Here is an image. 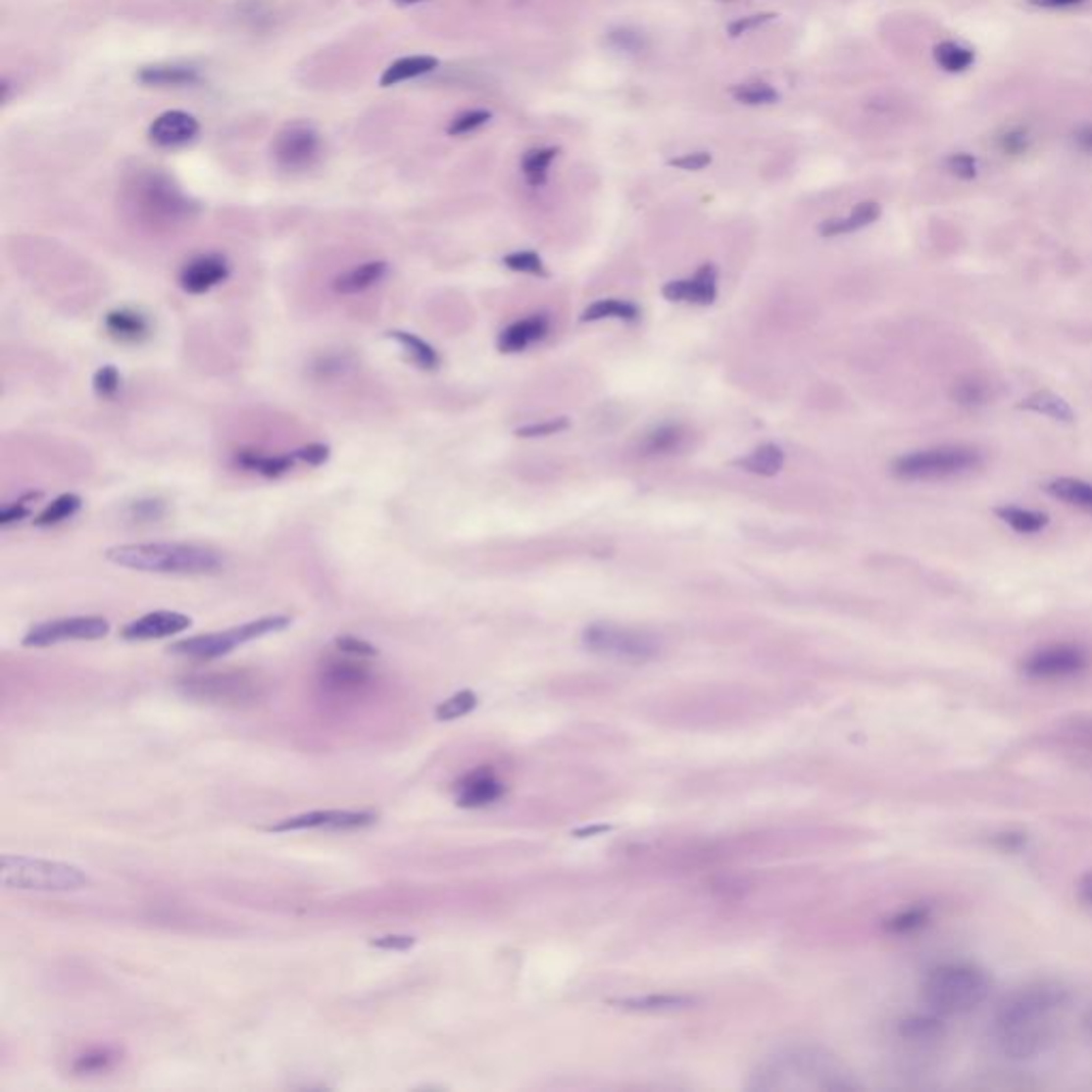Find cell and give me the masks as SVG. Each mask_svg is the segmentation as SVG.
<instances>
[{"label":"cell","mask_w":1092,"mask_h":1092,"mask_svg":"<svg viewBox=\"0 0 1092 1092\" xmlns=\"http://www.w3.org/2000/svg\"><path fill=\"white\" fill-rule=\"evenodd\" d=\"M1071 1005V990L1059 979H1033L1001 999L990 1020V1041L1003 1059L1028 1063L1043 1057L1059 1037Z\"/></svg>","instance_id":"obj_1"},{"label":"cell","mask_w":1092,"mask_h":1092,"mask_svg":"<svg viewBox=\"0 0 1092 1092\" xmlns=\"http://www.w3.org/2000/svg\"><path fill=\"white\" fill-rule=\"evenodd\" d=\"M751 1086L760 1090H847L856 1084L828 1052L816 1046H792L762 1061Z\"/></svg>","instance_id":"obj_2"},{"label":"cell","mask_w":1092,"mask_h":1092,"mask_svg":"<svg viewBox=\"0 0 1092 1092\" xmlns=\"http://www.w3.org/2000/svg\"><path fill=\"white\" fill-rule=\"evenodd\" d=\"M992 979L986 968L968 961H948L932 967L921 979V1003L939 1018H963L977 1012L990 997Z\"/></svg>","instance_id":"obj_3"},{"label":"cell","mask_w":1092,"mask_h":1092,"mask_svg":"<svg viewBox=\"0 0 1092 1092\" xmlns=\"http://www.w3.org/2000/svg\"><path fill=\"white\" fill-rule=\"evenodd\" d=\"M105 560L137 572L167 576H203L223 568L221 553L188 542L118 544L105 551Z\"/></svg>","instance_id":"obj_4"},{"label":"cell","mask_w":1092,"mask_h":1092,"mask_svg":"<svg viewBox=\"0 0 1092 1092\" xmlns=\"http://www.w3.org/2000/svg\"><path fill=\"white\" fill-rule=\"evenodd\" d=\"M0 883L9 890L73 892L86 888L90 879L79 867L5 854L0 858Z\"/></svg>","instance_id":"obj_5"},{"label":"cell","mask_w":1092,"mask_h":1092,"mask_svg":"<svg viewBox=\"0 0 1092 1092\" xmlns=\"http://www.w3.org/2000/svg\"><path fill=\"white\" fill-rule=\"evenodd\" d=\"M984 466V455L973 446L948 444L914 451L894 461L892 472L903 480H945L967 476Z\"/></svg>","instance_id":"obj_6"},{"label":"cell","mask_w":1092,"mask_h":1092,"mask_svg":"<svg viewBox=\"0 0 1092 1092\" xmlns=\"http://www.w3.org/2000/svg\"><path fill=\"white\" fill-rule=\"evenodd\" d=\"M288 625H290V617L286 615L261 617V619H254V621L241 623L237 627L224 629V632H212V634L177 640L169 647V653L181 655V658H192V660H216L230 651H235L241 645H246V642L263 638L267 634L282 632V629H286Z\"/></svg>","instance_id":"obj_7"},{"label":"cell","mask_w":1092,"mask_h":1092,"mask_svg":"<svg viewBox=\"0 0 1092 1092\" xmlns=\"http://www.w3.org/2000/svg\"><path fill=\"white\" fill-rule=\"evenodd\" d=\"M132 205L143 223L152 226H174L192 216L194 205L186 194L163 174H143L132 186Z\"/></svg>","instance_id":"obj_8"},{"label":"cell","mask_w":1092,"mask_h":1092,"mask_svg":"<svg viewBox=\"0 0 1092 1092\" xmlns=\"http://www.w3.org/2000/svg\"><path fill=\"white\" fill-rule=\"evenodd\" d=\"M582 647L587 651L602 655V658L645 664L660 655V638L642 629L623 627L615 623H591L582 632Z\"/></svg>","instance_id":"obj_9"},{"label":"cell","mask_w":1092,"mask_h":1092,"mask_svg":"<svg viewBox=\"0 0 1092 1092\" xmlns=\"http://www.w3.org/2000/svg\"><path fill=\"white\" fill-rule=\"evenodd\" d=\"M1092 666L1088 649L1075 642H1054V645L1030 651L1020 662V672L1035 683H1063L1077 678Z\"/></svg>","instance_id":"obj_10"},{"label":"cell","mask_w":1092,"mask_h":1092,"mask_svg":"<svg viewBox=\"0 0 1092 1092\" xmlns=\"http://www.w3.org/2000/svg\"><path fill=\"white\" fill-rule=\"evenodd\" d=\"M181 689L186 696L218 705H241L259 696V683L246 672L197 674L181 681Z\"/></svg>","instance_id":"obj_11"},{"label":"cell","mask_w":1092,"mask_h":1092,"mask_svg":"<svg viewBox=\"0 0 1092 1092\" xmlns=\"http://www.w3.org/2000/svg\"><path fill=\"white\" fill-rule=\"evenodd\" d=\"M109 634V621L103 617H65L54 619V621H45L34 625L30 632L24 636V647H52L58 642H71V640H99Z\"/></svg>","instance_id":"obj_12"},{"label":"cell","mask_w":1092,"mask_h":1092,"mask_svg":"<svg viewBox=\"0 0 1092 1092\" xmlns=\"http://www.w3.org/2000/svg\"><path fill=\"white\" fill-rule=\"evenodd\" d=\"M319 156L321 135L310 124H288L273 139V159L284 172H306Z\"/></svg>","instance_id":"obj_13"},{"label":"cell","mask_w":1092,"mask_h":1092,"mask_svg":"<svg viewBox=\"0 0 1092 1092\" xmlns=\"http://www.w3.org/2000/svg\"><path fill=\"white\" fill-rule=\"evenodd\" d=\"M375 821L370 811H312L303 816L286 818L273 823L270 832H297V830H355L366 828Z\"/></svg>","instance_id":"obj_14"},{"label":"cell","mask_w":1092,"mask_h":1092,"mask_svg":"<svg viewBox=\"0 0 1092 1092\" xmlns=\"http://www.w3.org/2000/svg\"><path fill=\"white\" fill-rule=\"evenodd\" d=\"M230 273V265L223 254H201L188 261L179 272V286L188 295H203L223 284Z\"/></svg>","instance_id":"obj_15"},{"label":"cell","mask_w":1092,"mask_h":1092,"mask_svg":"<svg viewBox=\"0 0 1092 1092\" xmlns=\"http://www.w3.org/2000/svg\"><path fill=\"white\" fill-rule=\"evenodd\" d=\"M201 130L199 120L188 112H179L172 109L159 118H154V123L148 128V137L159 148H179L197 139Z\"/></svg>","instance_id":"obj_16"},{"label":"cell","mask_w":1092,"mask_h":1092,"mask_svg":"<svg viewBox=\"0 0 1092 1092\" xmlns=\"http://www.w3.org/2000/svg\"><path fill=\"white\" fill-rule=\"evenodd\" d=\"M662 295L676 303H696V306H711L718 299V270L715 265H702L700 270L685 277V280H672L662 288Z\"/></svg>","instance_id":"obj_17"},{"label":"cell","mask_w":1092,"mask_h":1092,"mask_svg":"<svg viewBox=\"0 0 1092 1092\" xmlns=\"http://www.w3.org/2000/svg\"><path fill=\"white\" fill-rule=\"evenodd\" d=\"M192 625V619L184 613L175 611H154L143 615L135 621L123 627L124 640H159L175 636L179 632H186Z\"/></svg>","instance_id":"obj_18"},{"label":"cell","mask_w":1092,"mask_h":1092,"mask_svg":"<svg viewBox=\"0 0 1092 1092\" xmlns=\"http://www.w3.org/2000/svg\"><path fill=\"white\" fill-rule=\"evenodd\" d=\"M504 796V783L489 769H478L466 774L457 783V805L466 809H482L497 803Z\"/></svg>","instance_id":"obj_19"},{"label":"cell","mask_w":1092,"mask_h":1092,"mask_svg":"<svg viewBox=\"0 0 1092 1092\" xmlns=\"http://www.w3.org/2000/svg\"><path fill=\"white\" fill-rule=\"evenodd\" d=\"M348 658L329 660L321 669V683L329 691H335V694H355V691L366 687L372 678L368 666L357 662L361 658L357 660L355 658L348 660Z\"/></svg>","instance_id":"obj_20"},{"label":"cell","mask_w":1092,"mask_h":1092,"mask_svg":"<svg viewBox=\"0 0 1092 1092\" xmlns=\"http://www.w3.org/2000/svg\"><path fill=\"white\" fill-rule=\"evenodd\" d=\"M549 326L551 321L546 314H533V317L517 321L511 326H506L500 337H497V348L506 355L521 353V350H525L533 342L544 339L546 333H549Z\"/></svg>","instance_id":"obj_21"},{"label":"cell","mask_w":1092,"mask_h":1092,"mask_svg":"<svg viewBox=\"0 0 1092 1092\" xmlns=\"http://www.w3.org/2000/svg\"><path fill=\"white\" fill-rule=\"evenodd\" d=\"M103 324L109 337H114L116 342H123V344H139L150 335L148 317L130 308L112 310L105 317Z\"/></svg>","instance_id":"obj_22"},{"label":"cell","mask_w":1092,"mask_h":1092,"mask_svg":"<svg viewBox=\"0 0 1092 1092\" xmlns=\"http://www.w3.org/2000/svg\"><path fill=\"white\" fill-rule=\"evenodd\" d=\"M388 272V265L384 261H368L361 263L353 270L344 272L333 280V290L339 295H359L363 290H368L382 282V277Z\"/></svg>","instance_id":"obj_23"},{"label":"cell","mask_w":1092,"mask_h":1092,"mask_svg":"<svg viewBox=\"0 0 1092 1092\" xmlns=\"http://www.w3.org/2000/svg\"><path fill=\"white\" fill-rule=\"evenodd\" d=\"M1057 740L1063 751L1077 760L1092 762V715L1090 718H1073L1061 723Z\"/></svg>","instance_id":"obj_24"},{"label":"cell","mask_w":1092,"mask_h":1092,"mask_svg":"<svg viewBox=\"0 0 1092 1092\" xmlns=\"http://www.w3.org/2000/svg\"><path fill=\"white\" fill-rule=\"evenodd\" d=\"M689 440V433L681 424H660V427L645 433V438L640 440V453L642 455H672L685 448Z\"/></svg>","instance_id":"obj_25"},{"label":"cell","mask_w":1092,"mask_h":1092,"mask_svg":"<svg viewBox=\"0 0 1092 1092\" xmlns=\"http://www.w3.org/2000/svg\"><path fill=\"white\" fill-rule=\"evenodd\" d=\"M137 79L145 86H192L199 83V71L188 65H152L137 73Z\"/></svg>","instance_id":"obj_26"},{"label":"cell","mask_w":1092,"mask_h":1092,"mask_svg":"<svg viewBox=\"0 0 1092 1092\" xmlns=\"http://www.w3.org/2000/svg\"><path fill=\"white\" fill-rule=\"evenodd\" d=\"M295 455H267L261 451H237L235 464L265 478H280L295 466Z\"/></svg>","instance_id":"obj_27"},{"label":"cell","mask_w":1092,"mask_h":1092,"mask_svg":"<svg viewBox=\"0 0 1092 1092\" xmlns=\"http://www.w3.org/2000/svg\"><path fill=\"white\" fill-rule=\"evenodd\" d=\"M879 216H881L879 203H875V201L858 203L856 208L852 210V214H849L847 218H832V221L821 223L819 233L823 237H836V235L854 233V230H860V228H865V226L875 223Z\"/></svg>","instance_id":"obj_28"},{"label":"cell","mask_w":1092,"mask_h":1092,"mask_svg":"<svg viewBox=\"0 0 1092 1092\" xmlns=\"http://www.w3.org/2000/svg\"><path fill=\"white\" fill-rule=\"evenodd\" d=\"M435 69H438V58H433V56L399 58V60H395L393 65H388L384 69L382 77H380V86L391 88V86H397V83H402V81L427 75V73H431Z\"/></svg>","instance_id":"obj_29"},{"label":"cell","mask_w":1092,"mask_h":1092,"mask_svg":"<svg viewBox=\"0 0 1092 1092\" xmlns=\"http://www.w3.org/2000/svg\"><path fill=\"white\" fill-rule=\"evenodd\" d=\"M783 464H785V453H783V448H779L776 444H764V446L756 448L754 453H749L747 457H740V459L734 461L736 468L749 472V474H758V476L779 474Z\"/></svg>","instance_id":"obj_30"},{"label":"cell","mask_w":1092,"mask_h":1092,"mask_svg":"<svg viewBox=\"0 0 1092 1092\" xmlns=\"http://www.w3.org/2000/svg\"><path fill=\"white\" fill-rule=\"evenodd\" d=\"M388 339H393V342L404 350L406 357L415 363L417 368L421 370H435L440 366V355L438 350H435L431 344L424 342L419 335L415 333H408V331H388L386 335Z\"/></svg>","instance_id":"obj_31"},{"label":"cell","mask_w":1092,"mask_h":1092,"mask_svg":"<svg viewBox=\"0 0 1092 1092\" xmlns=\"http://www.w3.org/2000/svg\"><path fill=\"white\" fill-rule=\"evenodd\" d=\"M1046 491L1067 506L1092 513V482L1079 478H1057L1046 484Z\"/></svg>","instance_id":"obj_32"},{"label":"cell","mask_w":1092,"mask_h":1092,"mask_svg":"<svg viewBox=\"0 0 1092 1092\" xmlns=\"http://www.w3.org/2000/svg\"><path fill=\"white\" fill-rule=\"evenodd\" d=\"M994 515H997L1003 523L1010 525L1014 531L1024 533V536L1039 533L1041 529H1046L1050 525V517L1046 513L1026 511V508L1020 506H999L994 508Z\"/></svg>","instance_id":"obj_33"},{"label":"cell","mask_w":1092,"mask_h":1092,"mask_svg":"<svg viewBox=\"0 0 1092 1092\" xmlns=\"http://www.w3.org/2000/svg\"><path fill=\"white\" fill-rule=\"evenodd\" d=\"M606 319H617L625 323H634L640 319V310L629 301L621 299H600L591 303L585 312L580 314V323H598Z\"/></svg>","instance_id":"obj_34"},{"label":"cell","mask_w":1092,"mask_h":1092,"mask_svg":"<svg viewBox=\"0 0 1092 1092\" xmlns=\"http://www.w3.org/2000/svg\"><path fill=\"white\" fill-rule=\"evenodd\" d=\"M1020 410H1028V412H1037V415L1048 417L1052 421H1061V422H1073L1075 415L1071 406L1065 402L1063 397L1048 393V391H1041L1030 395L1026 399H1022V404H1018Z\"/></svg>","instance_id":"obj_35"},{"label":"cell","mask_w":1092,"mask_h":1092,"mask_svg":"<svg viewBox=\"0 0 1092 1092\" xmlns=\"http://www.w3.org/2000/svg\"><path fill=\"white\" fill-rule=\"evenodd\" d=\"M81 508V497L75 493H63L58 495L52 504H47L43 511L34 517L32 523L36 527H54L65 523L71 517H75Z\"/></svg>","instance_id":"obj_36"},{"label":"cell","mask_w":1092,"mask_h":1092,"mask_svg":"<svg viewBox=\"0 0 1092 1092\" xmlns=\"http://www.w3.org/2000/svg\"><path fill=\"white\" fill-rule=\"evenodd\" d=\"M952 399L954 404L965 408H979L986 406L992 399V384L988 380H981L977 375H968V378L958 380L952 386Z\"/></svg>","instance_id":"obj_37"},{"label":"cell","mask_w":1092,"mask_h":1092,"mask_svg":"<svg viewBox=\"0 0 1092 1092\" xmlns=\"http://www.w3.org/2000/svg\"><path fill=\"white\" fill-rule=\"evenodd\" d=\"M557 154H560V148H533L525 152L523 161H521V172H523L529 186L538 188L546 184L549 167L557 159Z\"/></svg>","instance_id":"obj_38"},{"label":"cell","mask_w":1092,"mask_h":1092,"mask_svg":"<svg viewBox=\"0 0 1092 1092\" xmlns=\"http://www.w3.org/2000/svg\"><path fill=\"white\" fill-rule=\"evenodd\" d=\"M694 1003V999L689 997H674V994H649V997H634V999H623L619 1001L617 1005L625 1007V1010H634V1012H670V1010H683V1007H689Z\"/></svg>","instance_id":"obj_39"},{"label":"cell","mask_w":1092,"mask_h":1092,"mask_svg":"<svg viewBox=\"0 0 1092 1092\" xmlns=\"http://www.w3.org/2000/svg\"><path fill=\"white\" fill-rule=\"evenodd\" d=\"M930 919H932V909L928 905H914L903 909V912H899L894 918H890L885 928H888L892 934H912L930 924Z\"/></svg>","instance_id":"obj_40"},{"label":"cell","mask_w":1092,"mask_h":1092,"mask_svg":"<svg viewBox=\"0 0 1092 1092\" xmlns=\"http://www.w3.org/2000/svg\"><path fill=\"white\" fill-rule=\"evenodd\" d=\"M934 60L948 73H963L973 65V52L956 41H943L934 47Z\"/></svg>","instance_id":"obj_41"},{"label":"cell","mask_w":1092,"mask_h":1092,"mask_svg":"<svg viewBox=\"0 0 1092 1092\" xmlns=\"http://www.w3.org/2000/svg\"><path fill=\"white\" fill-rule=\"evenodd\" d=\"M120 1054L114 1048H92L86 1054H81L79 1059L73 1063V1071L79 1075H92V1073H105L112 1069L118 1063Z\"/></svg>","instance_id":"obj_42"},{"label":"cell","mask_w":1092,"mask_h":1092,"mask_svg":"<svg viewBox=\"0 0 1092 1092\" xmlns=\"http://www.w3.org/2000/svg\"><path fill=\"white\" fill-rule=\"evenodd\" d=\"M730 94H732V99L736 103H743V105H749V107L770 105V103H776V99H779L776 90L772 86H769V83H764V81L738 83V86H734L730 90Z\"/></svg>","instance_id":"obj_43"},{"label":"cell","mask_w":1092,"mask_h":1092,"mask_svg":"<svg viewBox=\"0 0 1092 1092\" xmlns=\"http://www.w3.org/2000/svg\"><path fill=\"white\" fill-rule=\"evenodd\" d=\"M478 705V696L474 691L464 689V691H457L455 696H451L448 700H444L442 705L435 709V718L440 721H451V720H459V718H466L468 713H472Z\"/></svg>","instance_id":"obj_44"},{"label":"cell","mask_w":1092,"mask_h":1092,"mask_svg":"<svg viewBox=\"0 0 1092 1092\" xmlns=\"http://www.w3.org/2000/svg\"><path fill=\"white\" fill-rule=\"evenodd\" d=\"M126 517L130 521H135V523H159V521L167 517V504L163 500H156V497L137 500L128 504Z\"/></svg>","instance_id":"obj_45"},{"label":"cell","mask_w":1092,"mask_h":1092,"mask_svg":"<svg viewBox=\"0 0 1092 1092\" xmlns=\"http://www.w3.org/2000/svg\"><path fill=\"white\" fill-rule=\"evenodd\" d=\"M504 265L508 267V270L521 272V273H531V275H540V277L549 275L542 259L538 257L536 252H529V250L508 254V257H504Z\"/></svg>","instance_id":"obj_46"},{"label":"cell","mask_w":1092,"mask_h":1092,"mask_svg":"<svg viewBox=\"0 0 1092 1092\" xmlns=\"http://www.w3.org/2000/svg\"><path fill=\"white\" fill-rule=\"evenodd\" d=\"M491 120V112L487 109H472V112H466L457 116L451 126H448V135L459 137V135H468V132H474L476 128L484 126Z\"/></svg>","instance_id":"obj_47"},{"label":"cell","mask_w":1092,"mask_h":1092,"mask_svg":"<svg viewBox=\"0 0 1092 1092\" xmlns=\"http://www.w3.org/2000/svg\"><path fill=\"white\" fill-rule=\"evenodd\" d=\"M39 497H41L39 491H36V493H26V495H22L20 500L7 504V506L3 508V511H0V525L9 527V525H16V523H20V521L26 519V517L30 515V506H32L36 500H39Z\"/></svg>","instance_id":"obj_48"},{"label":"cell","mask_w":1092,"mask_h":1092,"mask_svg":"<svg viewBox=\"0 0 1092 1092\" xmlns=\"http://www.w3.org/2000/svg\"><path fill=\"white\" fill-rule=\"evenodd\" d=\"M94 384V393L103 397V399H112L118 395L120 386H123V378H120V372L114 366H103L99 372L94 373L92 378Z\"/></svg>","instance_id":"obj_49"},{"label":"cell","mask_w":1092,"mask_h":1092,"mask_svg":"<svg viewBox=\"0 0 1092 1092\" xmlns=\"http://www.w3.org/2000/svg\"><path fill=\"white\" fill-rule=\"evenodd\" d=\"M609 43L615 47L619 52H629V54H638L645 50V36L636 30H629V28H617L611 30L609 34Z\"/></svg>","instance_id":"obj_50"},{"label":"cell","mask_w":1092,"mask_h":1092,"mask_svg":"<svg viewBox=\"0 0 1092 1092\" xmlns=\"http://www.w3.org/2000/svg\"><path fill=\"white\" fill-rule=\"evenodd\" d=\"M568 427H570V421L566 417H562V419H551V421H544V422L525 424V427L517 429V435H519V438H544V435H555V433H560Z\"/></svg>","instance_id":"obj_51"},{"label":"cell","mask_w":1092,"mask_h":1092,"mask_svg":"<svg viewBox=\"0 0 1092 1092\" xmlns=\"http://www.w3.org/2000/svg\"><path fill=\"white\" fill-rule=\"evenodd\" d=\"M1030 145V137L1028 132L1022 128H1010L1005 130L1003 135L999 137V150L1007 156H1018V154H1024Z\"/></svg>","instance_id":"obj_52"},{"label":"cell","mask_w":1092,"mask_h":1092,"mask_svg":"<svg viewBox=\"0 0 1092 1092\" xmlns=\"http://www.w3.org/2000/svg\"><path fill=\"white\" fill-rule=\"evenodd\" d=\"M335 647L350 658H373V655H378V649L357 636H339L335 638Z\"/></svg>","instance_id":"obj_53"},{"label":"cell","mask_w":1092,"mask_h":1092,"mask_svg":"<svg viewBox=\"0 0 1092 1092\" xmlns=\"http://www.w3.org/2000/svg\"><path fill=\"white\" fill-rule=\"evenodd\" d=\"M293 455H295L297 461H303V464L319 468V466H323V464H326V461H329L331 448L326 444H321V442H312V444L297 448Z\"/></svg>","instance_id":"obj_54"},{"label":"cell","mask_w":1092,"mask_h":1092,"mask_svg":"<svg viewBox=\"0 0 1092 1092\" xmlns=\"http://www.w3.org/2000/svg\"><path fill=\"white\" fill-rule=\"evenodd\" d=\"M948 169L963 179H973L977 175V161L970 154H952L948 159Z\"/></svg>","instance_id":"obj_55"},{"label":"cell","mask_w":1092,"mask_h":1092,"mask_svg":"<svg viewBox=\"0 0 1092 1092\" xmlns=\"http://www.w3.org/2000/svg\"><path fill=\"white\" fill-rule=\"evenodd\" d=\"M415 943H417V939L410 937V934H384V937H378V939L372 941L373 948L388 950V952H406Z\"/></svg>","instance_id":"obj_56"},{"label":"cell","mask_w":1092,"mask_h":1092,"mask_svg":"<svg viewBox=\"0 0 1092 1092\" xmlns=\"http://www.w3.org/2000/svg\"><path fill=\"white\" fill-rule=\"evenodd\" d=\"M711 154L709 152H694V154H683L678 156V159H672L669 165L676 167V169H683V172H700V169H705L711 165Z\"/></svg>","instance_id":"obj_57"},{"label":"cell","mask_w":1092,"mask_h":1092,"mask_svg":"<svg viewBox=\"0 0 1092 1092\" xmlns=\"http://www.w3.org/2000/svg\"><path fill=\"white\" fill-rule=\"evenodd\" d=\"M774 14H760V16H747V18H740L736 22H732L730 26H727V32L730 36H740V34H747L749 30L760 28L762 24H767L770 20H774Z\"/></svg>","instance_id":"obj_58"},{"label":"cell","mask_w":1092,"mask_h":1092,"mask_svg":"<svg viewBox=\"0 0 1092 1092\" xmlns=\"http://www.w3.org/2000/svg\"><path fill=\"white\" fill-rule=\"evenodd\" d=\"M346 361L342 357H323L317 363H314V372H317L321 378H331V375H339L344 373L346 370Z\"/></svg>","instance_id":"obj_59"},{"label":"cell","mask_w":1092,"mask_h":1092,"mask_svg":"<svg viewBox=\"0 0 1092 1092\" xmlns=\"http://www.w3.org/2000/svg\"><path fill=\"white\" fill-rule=\"evenodd\" d=\"M1073 141H1075V148L1079 152L1092 156V124L1077 128L1075 135H1073Z\"/></svg>","instance_id":"obj_60"},{"label":"cell","mask_w":1092,"mask_h":1092,"mask_svg":"<svg viewBox=\"0 0 1092 1092\" xmlns=\"http://www.w3.org/2000/svg\"><path fill=\"white\" fill-rule=\"evenodd\" d=\"M1077 896L1082 899L1088 907H1092V870L1086 872V875L1079 879L1077 883Z\"/></svg>","instance_id":"obj_61"},{"label":"cell","mask_w":1092,"mask_h":1092,"mask_svg":"<svg viewBox=\"0 0 1092 1092\" xmlns=\"http://www.w3.org/2000/svg\"><path fill=\"white\" fill-rule=\"evenodd\" d=\"M1084 0H1030V5H1037L1043 9H1067V7H1075V5H1082Z\"/></svg>","instance_id":"obj_62"},{"label":"cell","mask_w":1092,"mask_h":1092,"mask_svg":"<svg viewBox=\"0 0 1092 1092\" xmlns=\"http://www.w3.org/2000/svg\"><path fill=\"white\" fill-rule=\"evenodd\" d=\"M1079 1024H1082L1084 1035H1086V1037H1088V1039L1092 1041V1003H1090V1005L1086 1007V1010H1084V1014H1082V1020H1079Z\"/></svg>","instance_id":"obj_63"},{"label":"cell","mask_w":1092,"mask_h":1092,"mask_svg":"<svg viewBox=\"0 0 1092 1092\" xmlns=\"http://www.w3.org/2000/svg\"><path fill=\"white\" fill-rule=\"evenodd\" d=\"M393 3L399 5V7H410V5H419V3H422V0H393Z\"/></svg>","instance_id":"obj_64"}]
</instances>
